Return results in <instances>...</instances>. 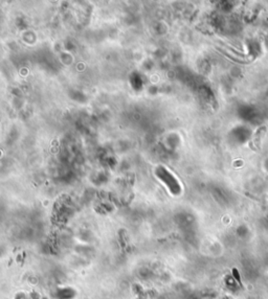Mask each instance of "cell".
<instances>
[{
	"mask_svg": "<svg viewBox=\"0 0 268 299\" xmlns=\"http://www.w3.org/2000/svg\"><path fill=\"white\" fill-rule=\"evenodd\" d=\"M265 134V128H260L258 129L257 132L253 135V138L252 139V142H250V145H252V149L255 150H259L261 146V140L263 138Z\"/></svg>",
	"mask_w": 268,
	"mask_h": 299,
	"instance_id": "cell-1",
	"label": "cell"
}]
</instances>
